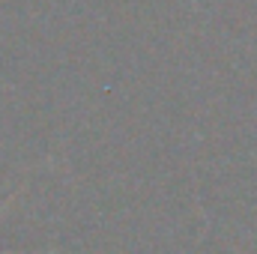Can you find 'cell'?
<instances>
[{
  "mask_svg": "<svg viewBox=\"0 0 257 254\" xmlns=\"http://www.w3.org/2000/svg\"><path fill=\"white\" fill-rule=\"evenodd\" d=\"M12 200H15V194H9V197L0 203V215H3V212L12 206ZM0 254H57V251H0Z\"/></svg>",
  "mask_w": 257,
  "mask_h": 254,
  "instance_id": "obj_1",
  "label": "cell"
}]
</instances>
